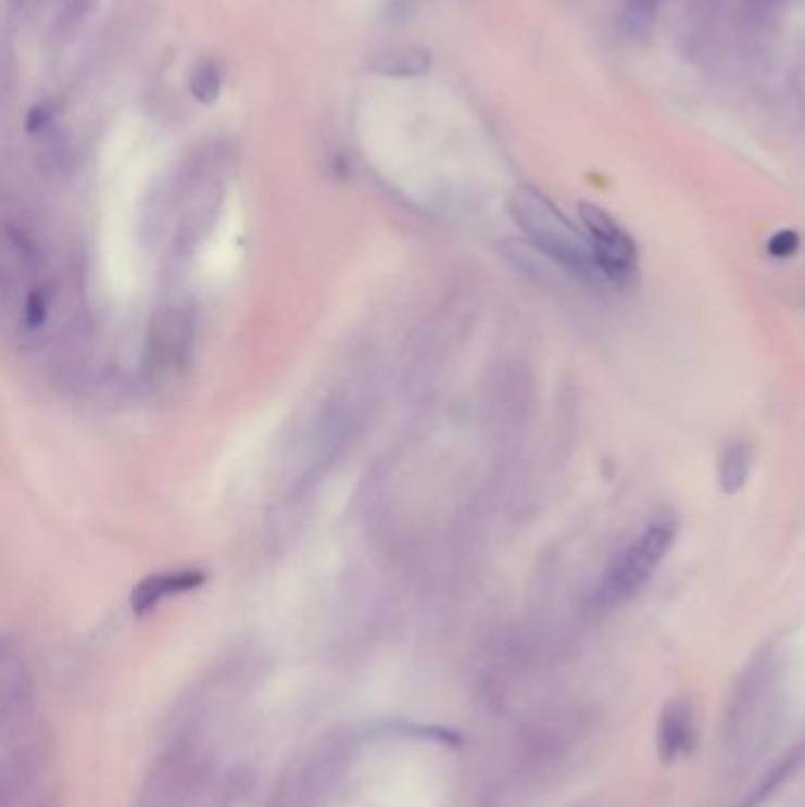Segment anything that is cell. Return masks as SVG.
<instances>
[{"label": "cell", "instance_id": "obj_3", "mask_svg": "<svg viewBox=\"0 0 805 807\" xmlns=\"http://www.w3.org/2000/svg\"><path fill=\"white\" fill-rule=\"evenodd\" d=\"M595 265L607 283L631 286L638 277V245L614 217L595 203L579 206Z\"/></svg>", "mask_w": 805, "mask_h": 807}, {"label": "cell", "instance_id": "obj_9", "mask_svg": "<svg viewBox=\"0 0 805 807\" xmlns=\"http://www.w3.org/2000/svg\"><path fill=\"white\" fill-rule=\"evenodd\" d=\"M662 0H626L621 12L624 31L631 38H643L652 31L654 22H657Z\"/></svg>", "mask_w": 805, "mask_h": 807}, {"label": "cell", "instance_id": "obj_13", "mask_svg": "<svg viewBox=\"0 0 805 807\" xmlns=\"http://www.w3.org/2000/svg\"><path fill=\"white\" fill-rule=\"evenodd\" d=\"M798 245H801V239L796 231L784 229V231H777V235L768 241V251L772 257H789L798 251Z\"/></svg>", "mask_w": 805, "mask_h": 807}, {"label": "cell", "instance_id": "obj_6", "mask_svg": "<svg viewBox=\"0 0 805 807\" xmlns=\"http://www.w3.org/2000/svg\"><path fill=\"white\" fill-rule=\"evenodd\" d=\"M752 470V444L744 437H730L718 456V484L728 496L740 494Z\"/></svg>", "mask_w": 805, "mask_h": 807}, {"label": "cell", "instance_id": "obj_14", "mask_svg": "<svg viewBox=\"0 0 805 807\" xmlns=\"http://www.w3.org/2000/svg\"><path fill=\"white\" fill-rule=\"evenodd\" d=\"M784 3V0H754V8L760 10V12H770V10H777Z\"/></svg>", "mask_w": 805, "mask_h": 807}, {"label": "cell", "instance_id": "obj_4", "mask_svg": "<svg viewBox=\"0 0 805 807\" xmlns=\"http://www.w3.org/2000/svg\"><path fill=\"white\" fill-rule=\"evenodd\" d=\"M694 748V718L688 699L668 702L657 728V751L662 762L671 765Z\"/></svg>", "mask_w": 805, "mask_h": 807}, {"label": "cell", "instance_id": "obj_12", "mask_svg": "<svg viewBox=\"0 0 805 807\" xmlns=\"http://www.w3.org/2000/svg\"><path fill=\"white\" fill-rule=\"evenodd\" d=\"M52 121H54V106L50 102H40L32 106L29 116H26V130L32 135H43L52 130Z\"/></svg>", "mask_w": 805, "mask_h": 807}, {"label": "cell", "instance_id": "obj_10", "mask_svg": "<svg viewBox=\"0 0 805 807\" xmlns=\"http://www.w3.org/2000/svg\"><path fill=\"white\" fill-rule=\"evenodd\" d=\"M95 0H62L58 20H54V34L62 38H72L84 22L88 20Z\"/></svg>", "mask_w": 805, "mask_h": 807}, {"label": "cell", "instance_id": "obj_8", "mask_svg": "<svg viewBox=\"0 0 805 807\" xmlns=\"http://www.w3.org/2000/svg\"><path fill=\"white\" fill-rule=\"evenodd\" d=\"M189 92L201 104H213L223 92V70L213 58L199 60L187 78Z\"/></svg>", "mask_w": 805, "mask_h": 807}, {"label": "cell", "instance_id": "obj_5", "mask_svg": "<svg viewBox=\"0 0 805 807\" xmlns=\"http://www.w3.org/2000/svg\"><path fill=\"white\" fill-rule=\"evenodd\" d=\"M368 66L374 74L388 78H418L430 72L432 58L420 46H392L376 52Z\"/></svg>", "mask_w": 805, "mask_h": 807}, {"label": "cell", "instance_id": "obj_1", "mask_svg": "<svg viewBox=\"0 0 805 807\" xmlns=\"http://www.w3.org/2000/svg\"><path fill=\"white\" fill-rule=\"evenodd\" d=\"M511 215L529 243L575 279L600 286L605 279L595 265L591 241L557 211L555 203L534 187H517L511 197Z\"/></svg>", "mask_w": 805, "mask_h": 807}, {"label": "cell", "instance_id": "obj_7", "mask_svg": "<svg viewBox=\"0 0 805 807\" xmlns=\"http://www.w3.org/2000/svg\"><path fill=\"white\" fill-rule=\"evenodd\" d=\"M203 581L199 571H173V573H163V577L149 579L144 585L138 588V593L133 597V605L138 611L152 609L161 597L173 595V593H183L189 591Z\"/></svg>", "mask_w": 805, "mask_h": 807}, {"label": "cell", "instance_id": "obj_11", "mask_svg": "<svg viewBox=\"0 0 805 807\" xmlns=\"http://www.w3.org/2000/svg\"><path fill=\"white\" fill-rule=\"evenodd\" d=\"M40 163L46 171L52 173H64L74 166V147L64 138V135H50V140L43 147L40 154Z\"/></svg>", "mask_w": 805, "mask_h": 807}, {"label": "cell", "instance_id": "obj_2", "mask_svg": "<svg viewBox=\"0 0 805 807\" xmlns=\"http://www.w3.org/2000/svg\"><path fill=\"white\" fill-rule=\"evenodd\" d=\"M676 541V522L671 517H654L645 529L638 533L636 541H631L621 553L612 557V563L603 571L595 588L598 607L612 609L619 607L638 595L647 581L654 577V571L666 559L668 551Z\"/></svg>", "mask_w": 805, "mask_h": 807}]
</instances>
